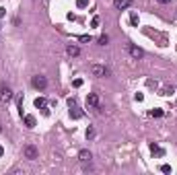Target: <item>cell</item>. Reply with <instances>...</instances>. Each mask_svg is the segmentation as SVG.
<instances>
[{"instance_id": "obj_18", "label": "cell", "mask_w": 177, "mask_h": 175, "mask_svg": "<svg viewBox=\"0 0 177 175\" xmlns=\"http://www.w3.org/2000/svg\"><path fill=\"white\" fill-rule=\"evenodd\" d=\"M72 85H74V89H81V87H83V78H74Z\"/></svg>"}, {"instance_id": "obj_4", "label": "cell", "mask_w": 177, "mask_h": 175, "mask_svg": "<svg viewBox=\"0 0 177 175\" xmlns=\"http://www.w3.org/2000/svg\"><path fill=\"white\" fill-rule=\"evenodd\" d=\"M128 49H130L132 58H136V60H140V58L144 56V49H142V47H138V45H128Z\"/></svg>"}, {"instance_id": "obj_15", "label": "cell", "mask_w": 177, "mask_h": 175, "mask_svg": "<svg viewBox=\"0 0 177 175\" xmlns=\"http://www.w3.org/2000/svg\"><path fill=\"white\" fill-rule=\"evenodd\" d=\"M76 6H78V8H87L89 0H76Z\"/></svg>"}, {"instance_id": "obj_27", "label": "cell", "mask_w": 177, "mask_h": 175, "mask_svg": "<svg viewBox=\"0 0 177 175\" xmlns=\"http://www.w3.org/2000/svg\"><path fill=\"white\" fill-rule=\"evenodd\" d=\"M0 132H2V124H0Z\"/></svg>"}, {"instance_id": "obj_2", "label": "cell", "mask_w": 177, "mask_h": 175, "mask_svg": "<svg viewBox=\"0 0 177 175\" xmlns=\"http://www.w3.org/2000/svg\"><path fill=\"white\" fill-rule=\"evenodd\" d=\"M10 99H12V91H10V87L0 85V101H2V103H8Z\"/></svg>"}, {"instance_id": "obj_1", "label": "cell", "mask_w": 177, "mask_h": 175, "mask_svg": "<svg viewBox=\"0 0 177 175\" xmlns=\"http://www.w3.org/2000/svg\"><path fill=\"white\" fill-rule=\"evenodd\" d=\"M23 155H25V159L35 161V159H37V155H39V150H37V146H35V144H27V146L23 148Z\"/></svg>"}, {"instance_id": "obj_26", "label": "cell", "mask_w": 177, "mask_h": 175, "mask_svg": "<svg viewBox=\"0 0 177 175\" xmlns=\"http://www.w3.org/2000/svg\"><path fill=\"white\" fill-rule=\"evenodd\" d=\"M2 155H4V148H2V144H0V157H2Z\"/></svg>"}, {"instance_id": "obj_11", "label": "cell", "mask_w": 177, "mask_h": 175, "mask_svg": "<svg viewBox=\"0 0 177 175\" xmlns=\"http://www.w3.org/2000/svg\"><path fill=\"white\" fill-rule=\"evenodd\" d=\"M23 122L27 128H35V118L33 115H23Z\"/></svg>"}, {"instance_id": "obj_17", "label": "cell", "mask_w": 177, "mask_h": 175, "mask_svg": "<svg viewBox=\"0 0 177 175\" xmlns=\"http://www.w3.org/2000/svg\"><path fill=\"white\" fill-rule=\"evenodd\" d=\"M107 41H109L107 35H101V37H99V45H107Z\"/></svg>"}, {"instance_id": "obj_8", "label": "cell", "mask_w": 177, "mask_h": 175, "mask_svg": "<svg viewBox=\"0 0 177 175\" xmlns=\"http://www.w3.org/2000/svg\"><path fill=\"white\" fill-rule=\"evenodd\" d=\"M113 4H115V8L124 10V8H128V6L132 4V0H113Z\"/></svg>"}, {"instance_id": "obj_6", "label": "cell", "mask_w": 177, "mask_h": 175, "mask_svg": "<svg viewBox=\"0 0 177 175\" xmlns=\"http://www.w3.org/2000/svg\"><path fill=\"white\" fill-rule=\"evenodd\" d=\"M87 103L91 105V107H97V109H101V105H99V97L95 95V93H91L87 97Z\"/></svg>"}, {"instance_id": "obj_13", "label": "cell", "mask_w": 177, "mask_h": 175, "mask_svg": "<svg viewBox=\"0 0 177 175\" xmlns=\"http://www.w3.org/2000/svg\"><path fill=\"white\" fill-rule=\"evenodd\" d=\"M70 115L74 120H78V118H83V111H78V107H70Z\"/></svg>"}, {"instance_id": "obj_3", "label": "cell", "mask_w": 177, "mask_h": 175, "mask_svg": "<svg viewBox=\"0 0 177 175\" xmlns=\"http://www.w3.org/2000/svg\"><path fill=\"white\" fill-rule=\"evenodd\" d=\"M91 72H93V76H105L107 74V68L105 66H99V64H93L91 66Z\"/></svg>"}, {"instance_id": "obj_12", "label": "cell", "mask_w": 177, "mask_h": 175, "mask_svg": "<svg viewBox=\"0 0 177 175\" xmlns=\"http://www.w3.org/2000/svg\"><path fill=\"white\" fill-rule=\"evenodd\" d=\"M150 152H152V155H157V157H163V155H165V150H163V148H159L155 142L150 144Z\"/></svg>"}, {"instance_id": "obj_19", "label": "cell", "mask_w": 177, "mask_h": 175, "mask_svg": "<svg viewBox=\"0 0 177 175\" xmlns=\"http://www.w3.org/2000/svg\"><path fill=\"white\" fill-rule=\"evenodd\" d=\"M161 171L163 173H171V165H161Z\"/></svg>"}, {"instance_id": "obj_22", "label": "cell", "mask_w": 177, "mask_h": 175, "mask_svg": "<svg viewBox=\"0 0 177 175\" xmlns=\"http://www.w3.org/2000/svg\"><path fill=\"white\" fill-rule=\"evenodd\" d=\"M68 107H76V99H74V97L68 99Z\"/></svg>"}, {"instance_id": "obj_16", "label": "cell", "mask_w": 177, "mask_h": 175, "mask_svg": "<svg viewBox=\"0 0 177 175\" xmlns=\"http://www.w3.org/2000/svg\"><path fill=\"white\" fill-rule=\"evenodd\" d=\"M150 115H152V118H161V115H163V109H152Z\"/></svg>"}, {"instance_id": "obj_25", "label": "cell", "mask_w": 177, "mask_h": 175, "mask_svg": "<svg viewBox=\"0 0 177 175\" xmlns=\"http://www.w3.org/2000/svg\"><path fill=\"white\" fill-rule=\"evenodd\" d=\"M159 2H161V4H167V2H171V0H159Z\"/></svg>"}, {"instance_id": "obj_21", "label": "cell", "mask_w": 177, "mask_h": 175, "mask_svg": "<svg viewBox=\"0 0 177 175\" xmlns=\"http://www.w3.org/2000/svg\"><path fill=\"white\" fill-rule=\"evenodd\" d=\"M91 27H99V17H93V21H91Z\"/></svg>"}, {"instance_id": "obj_20", "label": "cell", "mask_w": 177, "mask_h": 175, "mask_svg": "<svg viewBox=\"0 0 177 175\" xmlns=\"http://www.w3.org/2000/svg\"><path fill=\"white\" fill-rule=\"evenodd\" d=\"M78 39H81V41H85V44H89V41H91V39H93V37H91V35H81V37H78Z\"/></svg>"}, {"instance_id": "obj_23", "label": "cell", "mask_w": 177, "mask_h": 175, "mask_svg": "<svg viewBox=\"0 0 177 175\" xmlns=\"http://www.w3.org/2000/svg\"><path fill=\"white\" fill-rule=\"evenodd\" d=\"M95 136V130L93 128H87V138H93Z\"/></svg>"}, {"instance_id": "obj_9", "label": "cell", "mask_w": 177, "mask_h": 175, "mask_svg": "<svg viewBox=\"0 0 177 175\" xmlns=\"http://www.w3.org/2000/svg\"><path fill=\"white\" fill-rule=\"evenodd\" d=\"M35 107H37V109H44L45 113H47V109H45V107H47V101H45L44 97H37V99H35Z\"/></svg>"}, {"instance_id": "obj_14", "label": "cell", "mask_w": 177, "mask_h": 175, "mask_svg": "<svg viewBox=\"0 0 177 175\" xmlns=\"http://www.w3.org/2000/svg\"><path fill=\"white\" fill-rule=\"evenodd\" d=\"M138 21H140V19H138V15H136V12H132V15H130V23H132L134 27H138Z\"/></svg>"}, {"instance_id": "obj_5", "label": "cell", "mask_w": 177, "mask_h": 175, "mask_svg": "<svg viewBox=\"0 0 177 175\" xmlns=\"http://www.w3.org/2000/svg\"><path fill=\"white\" fill-rule=\"evenodd\" d=\"M31 83H33V87H35V89H45V87H47V81H45L44 76H39V74H37V76H33V81H31Z\"/></svg>"}, {"instance_id": "obj_24", "label": "cell", "mask_w": 177, "mask_h": 175, "mask_svg": "<svg viewBox=\"0 0 177 175\" xmlns=\"http://www.w3.org/2000/svg\"><path fill=\"white\" fill-rule=\"evenodd\" d=\"M4 15H6V8H2V6H0V19H2Z\"/></svg>"}, {"instance_id": "obj_10", "label": "cell", "mask_w": 177, "mask_h": 175, "mask_svg": "<svg viewBox=\"0 0 177 175\" xmlns=\"http://www.w3.org/2000/svg\"><path fill=\"white\" fill-rule=\"evenodd\" d=\"M78 159H81L83 163H91V159H93V155H91L89 150H81V152H78Z\"/></svg>"}, {"instance_id": "obj_7", "label": "cell", "mask_w": 177, "mask_h": 175, "mask_svg": "<svg viewBox=\"0 0 177 175\" xmlns=\"http://www.w3.org/2000/svg\"><path fill=\"white\" fill-rule=\"evenodd\" d=\"M66 54L74 58V56H78V54H81V49H78V45H74V44H68V45H66Z\"/></svg>"}]
</instances>
